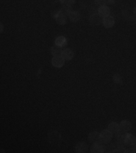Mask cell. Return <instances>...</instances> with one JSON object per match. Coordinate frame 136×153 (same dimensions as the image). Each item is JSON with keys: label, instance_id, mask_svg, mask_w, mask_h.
I'll use <instances>...</instances> for the list:
<instances>
[{"label": "cell", "instance_id": "obj_1", "mask_svg": "<svg viewBox=\"0 0 136 153\" xmlns=\"http://www.w3.org/2000/svg\"><path fill=\"white\" fill-rule=\"evenodd\" d=\"M113 138V134L109 130H103L100 133V141L103 144L110 143Z\"/></svg>", "mask_w": 136, "mask_h": 153}, {"label": "cell", "instance_id": "obj_2", "mask_svg": "<svg viewBox=\"0 0 136 153\" xmlns=\"http://www.w3.org/2000/svg\"><path fill=\"white\" fill-rule=\"evenodd\" d=\"M124 143L126 146H130V147L136 146V137L127 132L124 139Z\"/></svg>", "mask_w": 136, "mask_h": 153}, {"label": "cell", "instance_id": "obj_3", "mask_svg": "<svg viewBox=\"0 0 136 153\" xmlns=\"http://www.w3.org/2000/svg\"><path fill=\"white\" fill-rule=\"evenodd\" d=\"M105 146L103 143L98 142L94 143L91 146V152L92 153H103L105 151Z\"/></svg>", "mask_w": 136, "mask_h": 153}, {"label": "cell", "instance_id": "obj_4", "mask_svg": "<svg viewBox=\"0 0 136 153\" xmlns=\"http://www.w3.org/2000/svg\"><path fill=\"white\" fill-rule=\"evenodd\" d=\"M65 60L62 56H55L53 57L52 64L54 67L60 68L65 65Z\"/></svg>", "mask_w": 136, "mask_h": 153}, {"label": "cell", "instance_id": "obj_5", "mask_svg": "<svg viewBox=\"0 0 136 153\" xmlns=\"http://www.w3.org/2000/svg\"><path fill=\"white\" fill-rule=\"evenodd\" d=\"M103 18L100 17L98 13L93 14L89 18V22L94 26H98L103 23Z\"/></svg>", "mask_w": 136, "mask_h": 153}, {"label": "cell", "instance_id": "obj_6", "mask_svg": "<svg viewBox=\"0 0 136 153\" xmlns=\"http://www.w3.org/2000/svg\"><path fill=\"white\" fill-rule=\"evenodd\" d=\"M88 149V145L85 142H79L74 147V151L77 153H85Z\"/></svg>", "mask_w": 136, "mask_h": 153}, {"label": "cell", "instance_id": "obj_7", "mask_svg": "<svg viewBox=\"0 0 136 153\" xmlns=\"http://www.w3.org/2000/svg\"><path fill=\"white\" fill-rule=\"evenodd\" d=\"M103 24L106 28H111L114 26L115 24V20L112 16H109L108 17L103 18Z\"/></svg>", "mask_w": 136, "mask_h": 153}, {"label": "cell", "instance_id": "obj_8", "mask_svg": "<svg viewBox=\"0 0 136 153\" xmlns=\"http://www.w3.org/2000/svg\"><path fill=\"white\" fill-rule=\"evenodd\" d=\"M120 130L124 132H128L132 129V124L128 120H123L119 124Z\"/></svg>", "mask_w": 136, "mask_h": 153}, {"label": "cell", "instance_id": "obj_9", "mask_svg": "<svg viewBox=\"0 0 136 153\" xmlns=\"http://www.w3.org/2000/svg\"><path fill=\"white\" fill-rule=\"evenodd\" d=\"M98 13L100 15V17L103 18L110 16L111 13V10L108 6L103 5H101L98 10Z\"/></svg>", "mask_w": 136, "mask_h": 153}, {"label": "cell", "instance_id": "obj_10", "mask_svg": "<svg viewBox=\"0 0 136 153\" xmlns=\"http://www.w3.org/2000/svg\"><path fill=\"white\" fill-rule=\"evenodd\" d=\"M88 138L89 141L93 143L100 142V134L97 131L91 132L89 134Z\"/></svg>", "mask_w": 136, "mask_h": 153}, {"label": "cell", "instance_id": "obj_11", "mask_svg": "<svg viewBox=\"0 0 136 153\" xmlns=\"http://www.w3.org/2000/svg\"><path fill=\"white\" fill-rule=\"evenodd\" d=\"M61 56L64 58L65 60L70 61V60H72V58L74 57V53L71 49L66 48L62 51Z\"/></svg>", "mask_w": 136, "mask_h": 153}, {"label": "cell", "instance_id": "obj_12", "mask_svg": "<svg viewBox=\"0 0 136 153\" xmlns=\"http://www.w3.org/2000/svg\"><path fill=\"white\" fill-rule=\"evenodd\" d=\"M108 130L111 132L113 134H115L120 130V125L117 122H111L108 126Z\"/></svg>", "mask_w": 136, "mask_h": 153}, {"label": "cell", "instance_id": "obj_13", "mask_svg": "<svg viewBox=\"0 0 136 153\" xmlns=\"http://www.w3.org/2000/svg\"><path fill=\"white\" fill-rule=\"evenodd\" d=\"M68 16H69L70 20L72 22H78L81 18V16L79 12H77V11H70L69 13Z\"/></svg>", "mask_w": 136, "mask_h": 153}, {"label": "cell", "instance_id": "obj_14", "mask_svg": "<svg viewBox=\"0 0 136 153\" xmlns=\"http://www.w3.org/2000/svg\"><path fill=\"white\" fill-rule=\"evenodd\" d=\"M67 43V39L64 36H59L55 39V45L60 46L61 48H63L66 45Z\"/></svg>", "mask_w": 136, "mask_h": 153}, {"label": "cell", "instance_id": "obj_15", "mask_svg": "<svg viewBox=\"0 0 136 153\" xmlns=\"http://www.w3.org/2000/svg\"><path fill=\"white\" fill-rule=\"evenodd\" d=\"M51 53L54 56H61L63 50L62 48L55 45L51 48Z\"/></svg>", "mask_w": 136, "mask_h": 153}, {"label": "cell", "instance_id": "obj_16", "mask_svg": "<svg viewBox=\"0 0 136 153\" xmlns=\"http://www.w3.org/2000/svg\"><path fill=\"white\" fill-rule=\"evenodd\" d=\"M56 20L58 24L59 25H65L66 23V18L65 14L61 12H59L56 16Z\"/></svg>", "mask_w": 136, "mask_h": 153}, {"label": "cell", "instance_id": "obj_17", "mask_svg": "<svg viewBox=\"0 0 136 153\" xmlns=\"http://www.w3.org/2000/svg\"><path fill=\"white\" fill-rule=\"evenodd\" d=\"M113 81L117 84H121L122 82V78L119 74H115L113 76Z\"/></svg>", "mask_w": 136, "mask_h": 153}, {"label": "cell", "instance_id": "obj_18", "mask_svg": "<svg viewBox=\"0 0 136 153\" xmlns=\"http://www.w3.org/2000/svg\"><path fill=\"white\" fill-rule=\"evenodd\" d=\"M129 152H130V153H136V146L130 147Z\"/></svg>", "mask_w": 136, "mask_h": 153}, {"label": "cell", "instance_id": "obj_19", "mask_svg": "<svg viewBox=\"0 0 136 153\" xmlns=\"http://www.w3.org/2000/svg\"><path fill=\"white\" fill-rule=\"evenodd\" d=\"M0 27H1L0 31H1V33H2L3 30V26L2 24H1V25H0Z\"/></svg>", "mask_w": 136, "mask_h": 153}, {"label": "cell", "instance_id": "obj_20", "mask_svg": "<svg viewBox=\"0 0 136 153\" xmlns=\"http://www.w3.org/2000/svg\"><path fill=\"white\" fill-rule=\"evenodd\" d=\"M134 13H135V14L136 15V7L135 8V9H134Z\"/></svg>", "mask_w": 136, "mask_h": 153}]
</instances>
